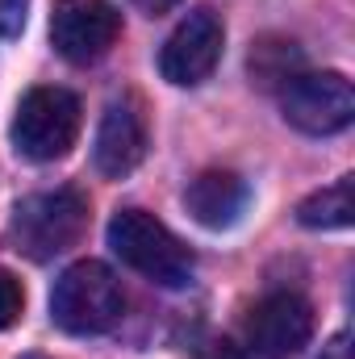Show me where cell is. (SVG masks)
Segmentation results:
<instances>
[{"mask_svg": "<svg viewBox=\"0 0 355 359\" xmlns=\"http://www.w3.org/2000/svg\"><path fill=\"white\" fill-rule=\"evenodd\" d=\"M121 309L126 297L117 276L96 259L72 264L51 288V318L67 334H105L121 322Z\"/></svg>", "mask_w": 355, "mask_h": 359, "instance_id": "obj_2", "label": "cell"}, {"mask_svg": "<svg viewBox=\"0 0 355 359\" xmlns=\"http://www.w3.org/2000/svg\"><path fill=\"white\" fill-rule=\"evenodd\" d=\"M138 13H147V17H159V13H168V8H176L180 0H130Z\"/></svg>", "mask_w": 355, "mask_h": 359, "instance_id": "obj_15", "label": "cell"}, {"mask_svg": "<svg viewBox=\"0 0 355 359\" xmlns=\"http://www.w3.org/2000/svg\"><path fill=\"white\" fill-rule=\"evenodd\" d=\"M301 50L297 42H280V38H264L251 50V80L260 88H284L293 76H301Z\"/></svg>", "mask_w": 355, "mask_h": 359, "instance_id": "obj_12", "label": "cell"}, {"mask_svg": "<svg viewBox=\"0 0 355 359\" xmlns=\"http://www.w3.org/2000/svg\"><path fill=\"white\" fill-rule=\"evenodd\" d=\"M247 201H251V192H247L243 176L222 172V168L201 172L188 184V192H184V205H188L192 222H201L205 230H230L243 217Z\"/></svg>", "mask_w": 355, "mask_h": 359, "instance_id": "obj_10", "label": "cell"}, {"mask_svg": "<svg viewBox=\"0 0 355 359\" xmlns=\"http://www.w3.org/2000/svg\"><path fill=\"white\" fill-rule=\"evenodd\" d=\"M314 339V309L297 292H272L247 318V347L260 359H293Z\"/></svg>", "mask_w": 355, "mask_h": 359, "instance_id": "obj_8", "label": "cell"}, {"mask_svg": "<svg viewBox=\"0 0 355 359\" xmlns=\"http://www.w3.org/2000/svg\"><path fill=\"white\" fill-rule=\"evenodd\" d=\"M297 222L309 226V230H347L355 222V180L343 176L330 188L305 196L297 205Z\"/></svg>", "mask_w": 355, "mask_h": 359, "instance_id": "obj_11", "label": "cell"}, {"mask_svg": "<svg viewBox=\"0 0 355 359\" xmlns=\"http://www.w3.org/2000/svg\"><path fill=\"white\" fill-rule=\"evenodd\" d=\"M222 46H226V29H222L217 13L196 8L168 34L163 50H159V72L176 88H196L213 76V67L222 59Z\"/></svg>", "mask_w": 355, "mask_h": 359, "instance_id": "obj_6", "label": "cell"}, {"mask_svg": "<svg viewBox=\"0 0 355 359\" xmlns=\"http://www.w3.org/2000/svg\"><path fill=\"white\" fill-rule=\"evenodd\" d=\"M96 172L109 180L130 176L142 155H147V117L142 109L126 96V100H113L100 117V130H96Z\"/></svg>", "mask_w": 355, "mask_h": 359, "instance_id": "obj_9", "label": "cell"}, {"mask_svg": "<svg viewBox=\"0 0 355 359\" xmlns=\"http://www.w3.org/2000/svg\"><path fill=\"white\" fill-rule=\"evenodd\" d=\"M13 147L34 163L63 159L80 138V100L67 88H29L13 113Z\"/></svg>", "mask_w": 355, "mask_h": 359, "instance_id": "obj_4", "label": "cell"}, {"mask_svg": "<svg viewBox=\"0 0 355 359\" xmlns=\"http://www.w3.org/2000/svg\"><path fill=\"white\" fill-rule=\"evenodd\" d=\"M280 113L293 130L326 138L351 126L355 88L339 72H301L280 88Z\"/></svg>", "mask_w": 355, "mask_h": 359, "instance_id": "obj_5", "label": "cell"}, {"mask_svg": "<svg viewBox=\"0 0 355 359\" xmlns=\"http://www.w3.org/2000/svg\"><path fill=\"white\" fill-rule=\"evenodd\" d=\"M25 359H46V355H25Z\"/></svg>", "mask_w": 355, "mask_h": 359, "instance_id": "obj_16", "label": "cell"}, {"mask_svg": "<svg viewBox=\"0 0 355 359\" xmlns=\"http://www.w3.org/2000/svg\"><path fill=\"white\" fill-rule=\"evenodd\" d=\"M121 34V13L109 0H59L51 13V42L67 63L88 67L113 50Z\"/></svg>", "mask_w": 355, "mask_h": 359, "instance_id": "obj_7", "label": "cell"}, {"mask_svg": "<svg viewBox=\"0 0 355 359\" xmlns=\"http://www.w3.org/2000/svg\"><path fill=\"white\" fill-rule=\"evenodd\" d=\"M29 0H0V38H17L25 29Z\"/></svg>", "mask_w": 355, "mask_h": 359, "instance_id": "obj_14", "label": "cell"}, {"mask_svg": "<svg viewBox=\"0 0 355 359\" xmlns=\"http://www.w3.org/2000/svg\"><path fill=\"white\" fill-rule=\"evenodd\" d=\"M25 309V292H21V280L0 271V330H8Z\"/></svg>", "mask_w": 355, "mask_h": 359, "instance_id": "obj_13", "label": "cell"}, {"mask_svg": "<svg viewBox=\"0 0 355 359\" xmlns=\"http://www.w3.org/2000/svg\"><path fill=\"white\" fill-rule=\"evenodd\" d=\"M88 226V201L80 188H55V192H38L25 196L13 213V243L21 255L46 264L55 255H63L67 247L80 243Z\"/></svg>", "mask_w": 355, "mask_h": 359, "instance_id": "obj_3", "label": "cell"}, {"mask_svg": "<svg viewBox=\"0 0 355 359\" xmlns=\"http://www.w3.org/2000/svg\"><path fill=\"white\" fill-rule=\"evenodd\" d=\"M109 247L113 255L147 276L159 288H184L192 280V255L176 234L147 209H121L109 222Z\"/></svg>", "mask_w": 355, "mask_h": 359, "instance_id": "obj_1", "label": "cell"}]
</instances>
